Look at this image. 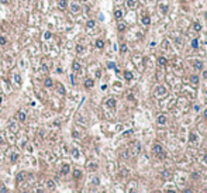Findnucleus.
<instances>
[{"mask_svg": "<svg viewBox=\"0 0 207 193\" xmlns=\"http://www.w3.org/2000/svg\"><path fill=\"white\" fill-rule=\"evenodd\" d=\"M152 152H154V155H156V157H159V158H165L166 157V152H165L164 147H162L159 142H155L152 145Z\"/></svg>", "mask_w": 207, "mask_h": 193, "instance_id": "nucleus-1", "label": "nucleus"}, {"mask_svg": "<svg viewBox=\"0 0 207 193\" xmlns=\"http://www.w3.org/2000/svg\"><path fill=\"white\" fill-rule=\"evenodd\" d=\"M68 7H69V10H71V13H73V14H79L80 11H82V6H80V3H78V2L68 3Z\"/></svg>", "mask_w": 207, "mask_h": 193, "instance_id": "nucleus-2", "label": "nucleus"}, {"mask_svg": "<svg viewBox=\"0 0 207 193\" xmlns=\"http://www.w3.org/2000/svg\"><path fill=\"white\" fill-rule=\"evenodd\" d=\"M166 94H168V89H166L164 85H159V86L155 88V96L158 97V99H162V97L166 96Z\"/></svg>", "mask_w": 207, "mask_h": 193, "instance_id": "nucleus-3", "label": "nucleus"}, {"mask_svg": "<svg viewBox=\"0 0 207 193\" xmlns=\"http://www.w3.org/2000/svg\"><path fill=\"white\" fill-rule=\"evenodd\" d=\"M16 118H17V121H20V123H24L27 120V114L23 112V110H18L17 113H16Z\"/></svg>", "mask_w": 207, "mask_h": 193, "instance_id": "nucleus-4", "label": "nucleus"}, {"mask_svg": "<svg viewBox=\"0 0 207 193\" xmlns=\"http://www.w3.org/2000/svg\"><path fill=\"white\" fill-rule=\"evenodd\" d=\"M104 104H106V107H109V109H116V106H117V100L114 99V97H109Z\"/></svg>", "mask_w": 207, "mask_h": 193, "instance_id": "nucleus-5", "label": "nucleus"}, {"mask_svg": "<svg viewBox=\"0 0 207 193\" xmlns=\"http://www.w3.org/2000/svg\"><path fill=\"white\" fill-rule=\"evenodd\" d=\"M13 82L16 83V86H17V88H20V86H21V75H20L18 72H14V73H13Z\"/></svg>", "mask_w": 207, "mask_h": 193, "instance_id": "nucleus-6", "label": "nucleus"}, {"mask_svg": "<svg viewBox=\"0 0 207 193\" xmlns=\"http://www.w3.org/2000/svg\"><path fill=\"white\" fill-rule=\"evenodd\" d=\"M192 64H193V68L197 69V71H201V69H203V61L194 59V61H192Z\"/></svg>", "mask_w": 207, "mask_h": 193, "instance_id": "nucleus-7", "label": "nucleus"}, {"mask_svg": "<svg viewBox=\"0 0 207 193\" xmlns=\"http://www.w3.org/2000/svg\"><path fill=\"white\" fill-rule=\"evenodd\" d=\"M69 171H71V166H69V163H63V165L61 166V175H68Z\"/></svg>", "mask_w": 207, "mask_h": 193, "instance_id": "nucleus-8", "label": "nucleus"}, {"mask_svg": "<svg viewBox=\"0 0 207 193\" xmlns=\"http://www.w3.org/2000/svg\"><path fill=\"white\" fill-rule=\"evenodd\" d=\"M83 85H85V88H86V89H92L93 86H95V80H93L92 78H87V79L85 80Z\"/></svg>", "mask_w": 207, "mask_h": 193, "instance_id": "nucleus-9", "label": "nucleus"}, {"mask_svg": "<svg viewBox=\"0 0 207 193\" xmlns=\"http://www.w3.org/2000/svg\"><path fill=\"white\" fill-rule=\"evenodd\" d=\"M72 69H73V72H80L82 71V65H80L78 61H73V62H72Z\"/></svg>", "mask_w": 207, "mask_h": 193, "instance_id": "nucleus-10", "label": "nucleus"}, {"mask_svg": "<svg viewBox=\"0 0 207 193\" xmlns=\"http://www.w3.org/2000/svg\"><path fill=\"white\" fill-rule=\"evenodd\" d=\"M68 0H58V7L61 10H65V9H68Z\"/></svg>", "mask_w": 207, "mask_h": 193, "instance_id": "nucleus-11", "label": "nucleus"}, {"mask_svg": "<svg viewBox=\"0 0 207 193\" xmlns=\"http://www.w3.org/2000/svg\"><path fill=\"white\" fill-rule=\"evenodd\" d=\"M141 23H142L144 26H149V24H151V17H149L148 14L142 16V17H141Z\"/></svg>", "mask_w": 207, "mask_h": 193, "instance_id": "nucleus-12", "label": "nucleus"}, {"mask_svg": "<svg viewBox=\"0 0 207 193\" xmlns=\"http://www.w3.org/2000/svg\"><path fill=\"white\" fill-rule=\"evenodd\" d=\"M125 28H127V24L123 23V21H120V20H119V24H117V30L121 31V32H124V31H125Z\"/></svg>", "mask_w": 207, "mask_h": 193, "instance_id": "nucleus-13", "label": "nucleus"}, {"mask_svg": "<svg viewBox=\"0 0 207 193\" xmlns=\"http://www.w3.org/2000/svg\"><path fill=\"white\" fill-rule=\"evenodd\" d=\"M44 86H45V88H52V86H54V80H52L51 78H45V80H44Z\"/></svg>", "mask_w": 207, "mask_h": 193, "instance_id": "nucleus-14", "label": "nucleus"}, {"mask_svg": "<svg viewBox=\"0 0 207 193\" xmlns=\"http://www.w3.org/2000/svg\"><path fill=\"white\" fill-rule=\"evenodd\" d=\"M55 186H56V185H55V180H52V179H48V180H47V187L50 189V190H54Z\"/></svg>", "mask_w": 207, "mask_h": 193, "instance_id": "nucleus-15", "label": "nucleus"}, {"mask_svg": "<svg viewBox=\"0 0 207 193\" xmlns=\"http://www.w3.org/2000/svg\"><path fill=\"white\" fill-rule=\"evenodd\" d=\"M95 45H96V48H99V50H103V48H104V41L101 38H99V40H96Z\"/></svg>", "mask_w": 207, "mask_h": 193, "instance_id": "nucleus-16", "label": "nucleus"}, {"mask_svg": "<svg viewBox=\"0 0 207 193\" xmlns=\"http://www.w3.org/2000/svg\"><path fill=\"white\" fill-rule=\"evenodd\" d=\"M158 64H159L161 66H166V65H168V59H166L165 56H159V58H158Z\"/></svg>", "mask_w": 207, "mask_h": 193, "instance_id": "nucleus-17", "label": "nucleus"}, {"mask_svg": "<svg viewBox=\"0 0 207 193\" xmlns=\"http://www.w3.org/2000/svg\"><path fill=\"white\" fill-rule=\"evenodd\" d=\"M80 178H82V171H80V169H75L73 171V179L75 180H79Z\"/></svg>", "mask_w": 207, "mask_h": 193, "instance_id": "nucleus-18", "label": "nucleus"}, {"mask_svg": "<svg viewBox=\"0 0 207 193\" xmlns=\"http://www.w3.org/2000/svg\"><path fill=\"white\" fill-rule=\"evenodd\" d=\"M125 4H127L128 9H135L137 2H135V0H127V2H125Z\"/></svg>", "mask_w": 207, "mask_h": 193, "instance_id": "nucleus-19", "label": "nucleus"}, {"mask_svg": "<svg viewBox=\"0 0 207 193\" xmlns=\"http://www.w3.org/2000/svg\"><path fill=\"white\" fill-rule=\"evenodd\" d=\"M114 17H116V20H121V18H123V10L117 9L114 11Z\"/></svg>", "mask_w": 207, "mask_h": 193, "instance_id": "nucleus-20", "label": "nucleus"}, {"mask_svg": "<svg viewBox=\"0 0 207 193\" xmlns=\"http://www.w3.org/2000/svg\"><path fill=\"white\" fill-rule=\"evenodd\" d=\"M124 78H125V80H132V72H130V71H124Z\"/></svg>", "mask_w": 207, "mask_h": 193, "instance_id": "nucleus-21", "label": "nucleus"}, {"mask_svg": "<svg viewBox=\"0 0 207 193\" xmlns=\"http://www.w3.org/2000/svg\"><path fill=\"white\" fill-rule=\"evenodd\" d=\"M199 80H200V79H199V76H197V75H192V76H190V82H192L194 86H197V85H199Z\"/></svg>", "mask_w": 207, "mask_h": 193, "instance_id": "nucleus-22", "label": "nucleus"}, {"mask_svg": "<svg viewBox=\"0 0 207 193\" xmlns=\"http://www.w3.org/2000/svg\"><path fill=\"white\" fill-rule=\"evenodd\" d=\"M96 26V21L95 20H87V23H86V28L87 30H90V28H95Z\"/></svg>", "mask_w": 207, "mask_h": 193, "instance_id": "nucleus-23", "label": "nucleus"}, {"mask_svg": "<svg viewBox=\"0 0 207 193\" xmlns=\"http://www.w3.org/2000/svg\"><path fill=\"white\" fill-rule=\"evenodd\" d=\"M158 124H161V126H164L165 123H166V116H164V114H161L159 117H158Z\"/></svg>", "mask_w": 207, "mask_h": 193, "instance_id": "nucleus-24", "label": "nucleus"}, {"mask_svg": "<svg viewBox=\"0 0 207 193\" xmlns=\"http://www.w3.org/2000/svg\"><path fill=\"white\" fill-rule=\"evenodd\" d=\"M193 30H194V31H197V32H199V31H201V24L199 23V21H194V23H193Z\"/></svg>", "mask_w": 207, "mask_h": 193, "instance_id": "nucleus-25", "label": "nucleus"}, {"mask_svg": "<svg viewBox=\"0 0 207 193\" xmlns=\"http://www.w3.org/2000/svg\"><path fill=\"white\" fill-rule=\"evenodd\" d=\"M76 52H78L79 55H80V54H83V52H85V47H83L82 44H78V45H76Z\"/></svg>", "mask_w": 207, "mask_h": 193, "instance_id": "nucleus-26", "label": "nucleus"}, {"mask_svg": "<svg viewBox=\"0 0 207 193\" xmlns=\"http://www.w3.org/2000/svg\"><path fill=\"white\" fill-rule=\"evenodd\" d=\"M26 179V172H20V173L17 175V182H23V180Z\"/></svg>", "mask_w": 207, "mask_h": 193, "instance_id": "nucleus-27", "label": "nucleus"}, {"mask_svg": "<svg viewBox=\"0 0 207 193\" xmlns=\"http://www.w3.org/2000/svg\"><path fill=\"white\" fill-rule=\"evenodd\" d=\"M127 50H128V47H127V44H121L120 45V54H125V52H127Z\"/></svg>", "mask_w": 207, "mask_h": 193, "instance_id": "nucleus-28", "label": "nucleus"}, {"mask_svg": "<svg viewBox=\"0 0 207 193\" xmlns=\"http://www.w3.org/2000/svg\"><path fill=\"white\" fill-rule=\"evenodd\" d=\"M189 141H190V142H196V141H197V135L194 134V133H190V134H189Z\"/></svg>", "mask_w": 207, "mask_h": 193, "instance_id": "nucleus-29", "label": "nucleus"}, {"mask_svg": "<svg viewBox=\"0 0 207 193\" xmlns=\"http://www.w3.org/2000/svg\"><path fill=\"white\" fill-rule=\"evenodd\" d=\"M190 45H192L193 50H197V48H199V40H197V38H194V40L192 41V44H190Z\"/></svg>", "mask_w": 207, "mask_h": 193, "instance_id": "nucleus-30", "label": "nucleus"}, {"mask_svg": "<svg viewBox=\"0 0 207 193\" xmlns=\"http://www.w3.org/2000/svg\"><path fill=\"white\" fill-rule=\"evenodd\" d=\"M51 37H52L51 31H45V32H44V34H42V38H44V40H50Z\"/></svg>", "mask_w": 207, "mask_h": 193, "instance_id": "nucleus-31", "label": "nucleus"}, {"mask_svg": "<svg viewBox=\"0 0 207 193\" xmlns=\"http://www.w3.org/2000/svg\"><path fill=\"white\" fill-rule=\"evenodd\" d=\"M87 169H89V171H96V169H97V165H96V163H92V162H90V163L87 165Z\"/></svg>", "mask_w": 207, "mask_h": 193, "instance_id": "nucleus-32", "label": "nucleus"}, {"mask_svg": "<svg viewBox=\"0 0 207 193\" xmlns=\"http://www.w3.org/2000/svg\"><path fill=\"white\" fill-rule=\"evenodd\" d=\"M6 44H7V38H6V37L0 35V45H2V47H4Z\"/></svg>", "mask_w": 207, "mask_h": 193, "instance_id": "nucleus-33", "label": "nucleus"}, {"mask_svg": "<svg viewBox=\"0 0 207 193\" xmlns=\"http://www.w3.org/2000/svg\"><path fill=\"white\" fill-rule=\"evenodd\" d=\"M58 90H59L61 94H65V93H66V92H65V89H63V85H62V83H58Z\"/></svg>", "mask_w": 207, "mask_h": 193, "instance_id": "nucleus-34", "label": "nucleus"}, {"mask_svg": "<svg viewBox=\"0 0 207 193\" xmlns=\"http://www.w3.org/2000/svg\"><path fill=\"white\" fill-rule=\"evenodd\" d=\"M161 11H162V13H166V11H168V4H166V3H165V4H164V3L161 4Z\"/></svg>", "mask_w": 207, "mask_h": 193, "instance_id": "nucleus-35", "label": "nucleus"}, {"mask_svg": "<svg viewBox=\"0 0 207 193\" xmlns=\"http://www.w3.org/2000/svg\"><path fill=\"white\" fill-rule=\"evenodd\" d=\"M72 155H73V158L78 159V158H79V151L76 149V148H73V149H72Z\"/></svg>", "mask_w": 207, "mask_h": 193, "instance_id": "nucleus-36", "label": "nucleus"}, {"mask_svg": "<svg viewBox=\"0 0 207 193\" xmlns=\"http://www.w3.org/2000/svg\"><path fill=\"white\" fill-rule=\"evenodd\" d=\"M17 159H18V154H13V155L10 157V161H11V162H16Z\"/></svg>", "mask_w": 207, "mask_h": 193, "instance_id": "nucleus-37", "label": "nucleus"}, {"mask_svg": "<svg viewBox=\"0 0 207 193\" xmlns=\"http://www.w3.org/2000/svg\"><path fill=\"white\" fill-rule=\"evenodd\" d=\"M107 68H109V69H116V71H117V68H116V64H114V62H109V64H107Z\"/></svg>", "mask_w": 207, "mask_h": 193, "instance_id": "nucleus-38", "label": "nucleus"}, {"mask_svg": "<svg viewBox=\"0 0 207 193\" xmlns=\"http://www.w3.org/2000/svg\"><path fill=\"white\" fill-rule=\"evenodd\" d=\"M9 130H11V131H17V124H13V123H11V124L9 126Z\"/></svg>", "mask_w": 207, "mask_h": 193, "instance_id": "nucleus-39", "label": "nucleus"}, {"mask_svg": "<svg viewBox=\"0 0 207 193\" xmlns=\"http://www.w3.org/2000/svg\"><path fill=\"white\" fill-rule=\"evenodd\" d=\"M192 178H193L194 180H197V179H200V175H199L197 172H193V173H192Z\"/></svg>", "mask_w": 207, "mask_h": 193, "instance_id": "nucleus-40", "label": "nucleus"}, {"mask_svg": "<svg viewBox=\"0 0 207 193\" xmlns=\"http://www.w3.org/2000/svg\"><path fill=\"white\" fill-rule=\"evenodd\" d=\"M132 134V130H128V131H125V133L123 134V137H128V135H131Z\"/></svg>", "mask_w": 207, "mask_h": 193, "instance_id": "nucleus-41", "label": "nucleus"}, {"mask_svg": "<svg viewBox=\"0 0 207 193\" xmlns=\"http://www.w3.org/2000/svg\"><path fill=\"white\" fill-rule=\"evenodd\" d=\"M162 176H164V178H169V172L168 171H162Z\"/></svg>", "mask_w": 207, "mask_h": 193, "instance_id": "nucleus-42", "label": "nucleus"}, {"mask_svg": "<svg viewBox=\"0 0 207 193\" xmlns=\"http://www.w3.org/2000/svg\"><path fill=\"white\" fill-rule=\"evenodd\" d=\"M0 193H7V187L2 186V189H0Z\"/></svg>", "mask_w": 207, "mask_h": 193, "instance_id": "nucleus-43", "label": "nucleus"}, {"mask_svg": "<svg viewBox=\"0 0 207 193\" xmlns=\"http://www.w3.org/2000/svg\"><path fill=\"white\" fill-rule=\"evenodd\" d=\"M183 193H193V189H185Z\"/></svg>", "mask_w": 207, "mask_h": 193, "instance_id": "nucleus-44", "label": "nucleus"}, {"mask_svg": "<svg viewBox=\"0 0 207 193\" xmlns=\"http://www.w3.org/2000/svg\"><path fill=\"white\" fill-rule=\"evenodd\" d=\"M93 185H99V178H95V179H93Z\"/></svg>", "mask_w": 207, "mask_h": 193, "instance_id": "nucleus-45", "label": "nucleus"}, {"mask_svg": "<svg viewBox=\"0 0 207 193\" xmlns=\"http://www.w3.org/2000/svg\"><path fill=\"white\" fill-rule=\"evenodd\" d=\"M73 137H76V138H78V137H80V135H79V133H78V131H73Z\"/></svg>", "mask_w": 207, "mask_h": 193, "instance_id": "nucleus-46", "label": "nucleus"}, {"mask_svg": "<svg viewBox=\"0 0 207 193\" xmlns=\"http://www.w3.org/2000/svg\"><path fill=\"white\" fill-rule=\"evenodd\" d=\"M100 75H101V72L97 71V72H96V78H100Z\"/></svg>", "mask_w": 207, "mask_h": 193, "instance_id": "nucleus-47", "label": "nucleus"}, {"mask_svg": "<svg viewBox=\"0 0 207 193\" xmlns=\"http://www.w3.org/2000/svg\"><path fill=\"white\" fill-rule=\"evenodd\" d=\"M203 76H204V79H207V71L203 72Z\"/></svg>", "mask_w": 207, "mask_h": 193, "instance_id": "nucleus-48", "label": "nucleus"}, {"mask_svg": "<svg viewBox=\"0 0 207 193\" xmlns=\"http://www.w3.org/2000/svg\"><path fill=\"white\" fill-rule=\"evenodd\" d=\"M204 118H207V109L204 110Z\"/></svg>", "mask_w": 207, "mask_h": 193, "instance_id": "nucleus-49", "label": "nucleus"}, {"mask_svg": "<svg viewBox=\"0 0 207 193\" xmlns=\"http://www.w3.org/2000/svg\"><path fill=\"white\" fill-rule=\"evenodd\" d=\"M3 3H4V4H7V3H9V0H2Z\"/></svg>", "mask_w": 207, "mask_h": 193, "instance_id": "nucleus-50", "label": "nucleus"}, {"mask_svg": "<svg viewBox=\"0 0 207 193\" xmlns=\"http://www.w3.org/2000/svg\"><path fill=\"white\" fill-rule=\"evenodd\" d=\"M166 193H176V192H175V190H168Z\"/></svg>", "mask_w": 207, "mask_h": 193, "instance_id": "nucleus-51", "label": "nucleus"}, {"mask_svg": "<svg viewBox=\"0 0 207 193\" xmlns=\"http://www.w3.org/2000/svg\"><path fill=\"white\" fill-rule=\"evenodd\" d=\"M2 102H3V97H2V96H0V104H2Z\"/></svg>", "mask_w": 207, "mask_h": 193, "instance_id": "nucleus-52", "label": "nucleus"}, {"mask_svg": "<svg viewBox=\"0 0 207 193\" xmlns=\"http://www.w3.org/2000/svg\"><path fill=\"white\" fill-rule=\"evenodd\" d=\"M0 142H3V137H0Z\"/></svg>", "mask_w": 207, "mask_h": 193, "instance_id": "nucleus-53", "label": "nucleus"}, {"mask_svg": "<svg viewBox=\"0 0 207 193\" xmlns=\"http://www.w3.org/2000/svg\"><path fill=\"white\" fill-rule=\"evenodd\" d=\"M21 193H30V192H27V190H24V192H21Z\"/></svg>", "mask_w": 207, "mask_h": 193, "instance_id": "nucleus-54", "label": "nucleus"}, {"mask_svg": "<svg viewBox=\"0 0 207 193\" xmlns=\"http://www.w3.org/2000/svg\"><path fill=\"white\" fill-rule=\"evenodd\" d=\"M180 2H183V3H185V2H188V0H180Z\"/></svg>", "mask_w": 207, "mask_h": 193, "instance_id": "nucleus-55", "label": "nucleus"}, {"mask_svg": "<svg viewBox=\"0 0 207 193\" xmlns=\"http://www.w3.org/2000/svg\"><path fill=\"white\" fill-rule=\"evenodd\" d=\"M204 159H206V162H207V155H206V158H204Z\"/></svg>", "mask_w": 207, "mask_h": 193, "instance_id": "nucleus-56", "label": "nucleus"}, {"mask_svg": "<svg viewBox=\"0 0 207 193\" xmlns=\"http://www.w3.org/2000/svg\"><path fill=\"white\" fill-rule=\"evenodd\" d=\"M82 2H87V0H82Z\"/></svg>", "mask_w": 207, "mask_h": 193, "instance_id": "nucleus-57", "label": "nucleus"}]
</instances>
